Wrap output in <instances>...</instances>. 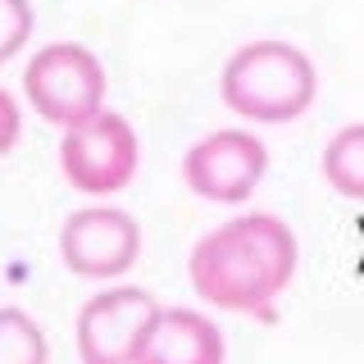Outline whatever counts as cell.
Returning a JSON list of instances; mask_svg holds the SVG:
<instances>
[{
    "label": "cell",
    "instance_id": "8992f818",
    "mask_svg": "<svg viewBox=\"0 0 364 364\" xmlns=\"http://www.w3.org/2000/svg\"><path fill=\"white\" fill-rule=\"evenodd\" d=\"M269 168V151L255 132L242 128H219L200 136L187 155H182V182L191 187V196L214 200V205H242L250 191L259 187Z\"/></svg>",
    "mask_w": 364,
    "mask_h": 364
},
{
    "label": "cell",
    "instance_id": "ba28073f",
    "mask_svg": "<svg viewBox=\"0 0 364 364\" xmlns=\"http://www.w3.org/2000/svg\"><path fill=\"white\" fill-rule=\"evenodd\" d=\"M136 364H223V333L196 310H159Z\"/></svg>",
    "mask_w": 364,
    "mask_h": 364
},
{
    "label": "cell",
    "instance_id": "5b68a950",
    "mask_svg": "<svg viewBox=\"0 0 364 364\" xmlns=\"http://www.w3.org/2000/svg\"><path fill=\"white\" fill-rule=\"evenodd\" d=\"M164 305L146 287H109L77 310V360L82 364H136Z\"/></svg>",
    "mask_w": 364,
    "mask_h": 364
},
{
    "label": "cell",
    "instance_id": "8fae6325",
    "mask_svg": "<svg viewBox=\"0 0 364 364\" xmlns=\"http://www.w3.org/2000/svg\"><path fill=\"white\" fill-rule=\"evenodd\" d=\"M32 28H37V14H32L28 0H0V64L14 60L28 46Z\"/></svg>",
    "mask_w": 364,
    "mask_h": 364
},
{
    "label": "cell",
    "instance_id": "9c48e42d",
    "mask_svg": "<svg viewBox=\"0 0 364 364\" xmlns=\"http://www.w3.org/2000/svg\"><path fill=\"white\" fill-rule=\"evenodd\" d=\"M323 182L346 200H364V123L333 132V141L323 146Z\"/></svg>",
    "mask_w": 364,
    "mask_h": 364
},
{
    "label": "cell",
    "instance_id": "7a4b0ae2",
    "mask_svg": "<svg viewBox=\"0 0 364 364\" xmlns=\"http://www.w3.org/2000/svg\"><path fill=\"white\" fill-rule=\"evenodd\" d=\"M219 96L250 123H291L314 105L318 73L310 55L296 50L291 41H250L228 55Z\"/></svg>",
    "mask_w": 364,
    "mask_h": 364
},
{
    "label": "cell",
    "instance_id": "7c38bea8",
    "mask_svg": "<svg viewBox=\"0 0 364 364\" xmlns=\"http://www.w3.org/2000/svg\"><path fill=\"white\" fill-rule=\"evenodd\" d=\"M18 132H23V114H18V105H14V96L0 87V155L14 151Z\"/></svg>",
    "mask_w": 364,
    "mask_h": 364
},
{
    "label": "cell",
    "instance_id": "3957f363",
    "mask_svg": "<svg viewBox=\"0 0 364 364\" xmlns=\"http://www.w3.org/2000/svg\"><path fill=\"white\" fill-rule=\"evenodd\" d=\"M23 96L55 128H77L105 109V68L77 41H55L32 55L23 73Z\"/></svg>",
    "mask_w": 364,
    "mask_h": 364
},
{
    "label": "cell",
    "instance_id": "52a82bcc",
    "mask_svg": "<svg viewBox=\"0 0 364 364\" xmlns=\"http://www.w3.org/2000/svg\"><path fill=\"white\" fill-rule=\"evenodd\" d=\"M141 255V223L114 205H87L60 228V259L77 278H119Z\"/></svg>",
    "mask_w": 364,
    "mask_h": 364
},
{
    "label": "cell",
    "instance_id": "6da1fadb",
    "mask_svg": "<svg viewBox=\"0 0 364 364\" xmlns=\"http://www.w3.org/2000/svg\"><path fill=\"white\" fill-rule=\"evenodd\" d=\"M301 264L296 232L278 214H237L191 246L187 273L200 301L232 314H273Z\"/></svg>",
    "mask_w": 364,
    "mask_h": 364
},
{
    "label": "cell",
    "instance_id": "30bf717a",
    "mask_svg": "<svg viewBox=\"0 0 364 364\" xmlns=\"http://www.w3.org/2000/svg\"><path fill=\"white\" fill-rule=\"evenodd\" d=\"M0 364H50L41 323L18 305H0Z\"/></svg>",
    "mask_w": 364,
    "mask_h": 364
},
{
    "label": "cell",
    "instance_id": "277c9868",
    "mask_svg": "<svg viewBox=\"0 0 364 364\" xmlns=\"http://www.w3.org/2000/svg\"><path fill=\"white\" fill-rule=\"evenodd\" d=\"M136 159H141L136 132H132V123L114 109H100L96 119L77 123V128H64L60 173L68 178V187L82 191V196L123 191L136 173Z\"/></svg>",
    "mask_w": 364,
    "mask_h": 364
}]
</instances>
